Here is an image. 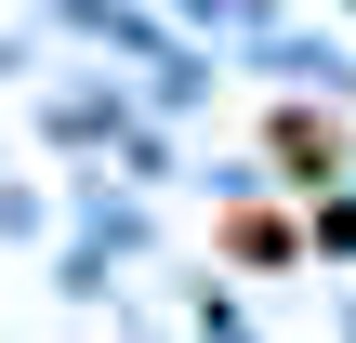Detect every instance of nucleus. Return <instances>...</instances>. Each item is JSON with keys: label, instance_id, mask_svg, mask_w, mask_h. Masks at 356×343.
Returning a JSON list of instances; mask_svg holds the SVG:
<instances>
[{"label": "nucleus", "instance_id": "obj_1", "mask_svg": "<svg viewBox=\"0 0 356 343\" xmlns=\"http://www.w3.org/2000/svg\"><path fill=\"white\" fill-rule=\"evenodd\" d=\"M264 145H277V172H330V159H343V132H330L317 106H277V132H264Z\"/></svg>", "mask_w": 356, "mask_h": 343}, {"label": "nucleus", "instance_id": "obj_2", "mask_svg": "<svg viewBox=\"0 0 356 343\" xmlns=\"http://www.w3.org/2000/svg\"><path fill=\"white\" fill-rule=\"evenodd\" d=\"M225 251H238V264H291V225H277V212H225Z\"/></svg>", "mask_w": 356, "mask_h": 343}]
</instances>
